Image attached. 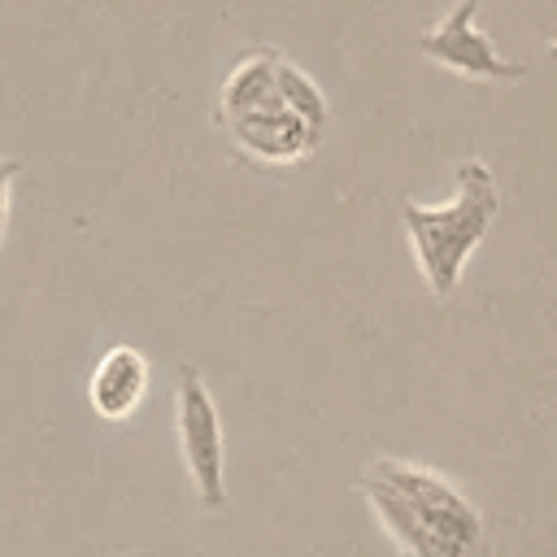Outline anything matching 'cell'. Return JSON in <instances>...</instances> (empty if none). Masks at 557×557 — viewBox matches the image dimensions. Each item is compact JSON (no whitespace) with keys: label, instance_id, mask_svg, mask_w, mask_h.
<instances>
[{"label":"cell","instance_id":"6da1fadb","mask_svg":"<svg viewBox=\"0 0 557 557\" xmlns=\"http://www.w3.org/2000/svg\"><path fill=\"white\" fill-rule=\"evenodd\" d=\"M357 487L400 557H487L483 513L435 470L405 457H374Z\"/></svg>","mask_w":557,"mask_h":557},{"label":"cell","instance_id":"52a82bcc","mask_svg":"<svg viewBox=\"0 0 557 557\" xmlns=\"http://www.w3.org/2000/svg\"><path fill=\"white\" fill-rule=\"evenodd\" d=\"M26 170L22 157H0V244H4V222H9V196H13V178Z\"/></svg>","mask_w":557,"mask_h":557},{"label":"cell","instance_id":"3957f363","mask_svg":"<svg viewBox=\"0 0 557 557\" xmlns=\"http://www.w3.org/2000/svg\"><path fill=\"white\" fill-rule=\"evenodd\" d=\"M278 57L283 52L274 48H257L226 74L218 96V122L226 126L235 148H244L248 157L287 165V161H300L322 139V131H313L283 96Z\"/></svg>","mask_w":557,"mask_h":557},{"label":"cell","instance_id":"8992f818","mask_svg":"<svg viewBox=\"0 0 557 557\" xmlns=\"http://www.w3.org/2000/svg\"><path fill=\"white\" fill-rule=\"evenodd\" d=\"M144 387H148V361H144V352L131 348V344H117L91 370L87 400H91V409L100 418H126L139 405Z\"/></svg>","mask_w":557,"mask_h":557},{"label":"cell","instance_id":"5b68a950","mask_svg":"<svg viewBox=\"0 0 557 557\" xmlns=\"http://www.w3.org/2000/svg\"><path fill=\"white\" fill-rule=\"evenodd\" d=\"M479 0H457L431 30L418 35V52L470 83H518L527 74L522 61H509L474 22Z\"/></svg>","mask_w":557,"mask_h":557},{"label":"cell","instance_id":"277c9868","mask_svg":"<svg viewBox=\"0 0 557 557\" xmlns=\"http://www.w3.org/2000/svg\"><path fill=\"white\" fill-rule=\"evenodd\" d=\"M178 444H183V461H187L196 500L205 509H222L226 505L222 418H218V405H213L205 379L196 374V366L178 370Z\"/></svg>","mask_w":557,"mask_h":557},{"label":"cell","instance_id":"7a4b0ae2","mask_svg":"<svg viewBox=\"0 0 557 557\" xmlns=\"http://www.w3.org/2000/svg\"><path fill=\"white\" fill-rule=\"evenodd\" d=\"M496 213H500L496 174L479 157L457 161V196L448 205L400 200V226L409 235L413 261H418L435 300H448L457 292V283L466 274V261L487 239Z\"/></svg>","mask_w":557,"mask_h":557}]
</instances>
